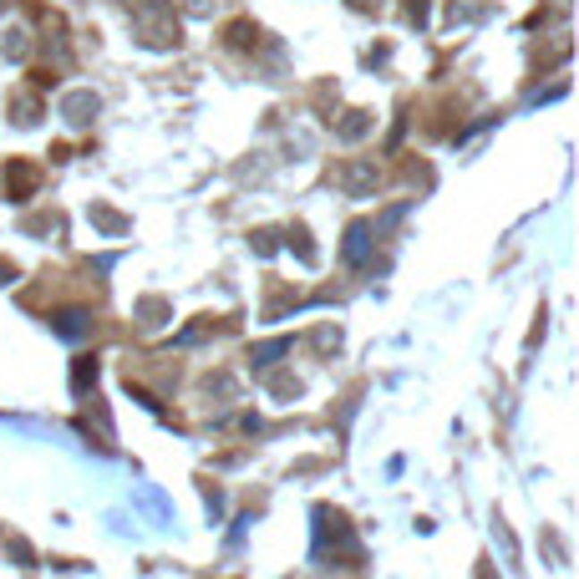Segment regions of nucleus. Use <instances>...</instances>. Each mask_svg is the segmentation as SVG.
Returning a JSON list of instances; mask_svg holds the SVG:
<instances>
[{"mask_svg":"<svg viewBox=\"0 0 579 579\" xmlns=\"http://www.w3.org/2000/svg\"><path fill=\"white\" fill-rule=\"evenodd\" d=\"M51 330L62 336V341H81V336H92V315L87 311H62L51 320Z\"/></svg>","mask_w":579,"mask_h":579,"instance_id":"nucleus-1","label":"nucleus"},{"mask_svg":"<svg viewBox=\"0 0 579 579\" xmlns=\"http://www.w3.org/2000/svg\"><path fill=\"white\" fill-rule=\"evenodd\" d=\"M92 112H97V97H92V92H72V97L62 102V117H66L72 127H87V123H92Z\"/></svg>","mask_w":579,"mask_h":579,"instance_id":"nucleus-2","label":"nucleus"},{"mask_svg":"<svg viewBox=\"0 0 579 579\" xmlns=\"http://www.w3.org/2000/svg\"><path fill=\"white\" fill-rule=\"evenodd\" d=\"M341 188H351V193H371L376 188V163H351V168H341Z\"/></svg>","mask_w":579,"mask_h":579,"instance_id":"nucleus-3","label":"nucleus"},{"mask_svg":"<svg viewBox=\"0 0 579 579\" xmlns=\"http://www.w3.org/2000/svg\"><path fill=\"white\" fill-rule=\"evenodd\" d=\"M366 254H371V229L366 224H351V234H345V265H366Z\"/></svg>","mask_w":579,"mask_h":579,"instance_id":"nucleus-4","label":"nucleus"},{"mask_svg":"<svg viewBox=\"0 0 579 579\" xmlns=\"http://www.w3.org/2000/svg\"><path fill=\"white\" fill-rule=\"evenodd\" d=\"M285 351H290V341H269V345H260V351H254V361H260V366H269V361L285 356Z\"/></svg>","mask_w":579,"mask_h":579,"instance_id":"nucleus-5","label":"nucleus"},{"mask_svg":"<svg viewBox=\"0 0 579 579\" xmlns=\"http://www.w3.org/2000/svg\"><path fill=\"white\" fill-rule=\"evenodd\" d=\"M11 188H16V193L36 188V173H31V168H11Z\"/></svg>","mask_w":579,"mask_h":579,"instance_id":"nucleus-6","label":"nucleus"},{"mask_svg":"<svg viewBox=\"0 0 579 579\" xmlns=\"http://www.w3.org/2000/svg\"><path fill=\"white\" fill-rule=\"evenodd\" d=\"M366 127H371V123H366V112H351V123L341 127V138H361Z\"/></svg>","mask_w":579,"mask_h":579,"instance_id":"nucleus-7","label":"nucleus"},{"mask_svg":"<svg viewBox=\"0 0 579 579\" xmlns=\"http://www.w3.org/2000/svg\"><path fill=\"white\" fill-rule=\"evenodd\" d=\"M92 219L102 224V229H112V234H117V229H127V224L117 219V214H112V209H92Z\"/></svg>","mask_w":579,"mask_h":579,"instance_id":"nucleus-8","label":"nucleus"},{"mask_svg":"<svg viewBox=\"0 0 579 579\" xmlns=\"http://www.w3.org/2000/svg\"><path fill=\"white\" fill-rule=\"evenodd\" d=\"M407 16L422 26V21H427V0H407Z\"/></svg>","mask_w":579,"mask_h":579,"instance_id":"nucleus-9","label":"nucleus"},{"mask_svg":"<svg viewBox=\"0 0 579 579\" xmlns=\"http://www.w3.org/2000/svg\"><path fill=\"white\" fill-rule=\"evenodd\" d=\"M87 381H97V366H87V361H81V366H77V387H87Z\"/></svg>","mask_w":579,"mask_h":579,"instance_id":"nucleus-10","label":"nucleus"},{"mask_svg":"<svg viewBox=\"0 0 579 579\" xmlns=\"http://www.w3.org/2000/svg\"><path fill=\"white\" fill-rule=\"evenodd\" d=\"M5 280H16V269H11V265H0V285H5Z\"/></svg>","mask_w":579,"mask_h":579,"instance_id":"nucleus-11","label":"nucleus"},{"mask_svg":"<svg viewBox=\"0 0 579 579\" xmlns=\"http://www.w3.org/2000/svg\"><path fill=\"white\" fill-rule=\"evenodd\" d=\"M351 5H361V11H371V5H376V0H351Z\"/></svg>","mask_w":579,"mask_h":579,"instance_id":"nucleus-12","label":"nucleus"}]
</instances>
